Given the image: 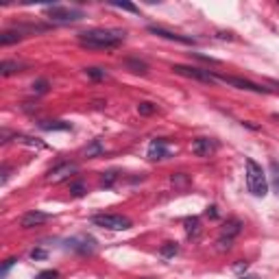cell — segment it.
I'll return each mask as SVG.
<instances>
[{"label":"cell","instance_id":"6da1fadb","mask_svg":"<svg viewBox=\"0 0 279 279\" xmlns=\"http://www.w3.org/2000/svg\"><path fill=\"white\" fill-rule=\"evenodd\" d=\"M124 35L127 33L118 28H90L79 33V44L92 50H114L124 42Z\"/></svg>","mask_w":279,"mask_h":279},{"label":"cell","instance_id":"7a4b0ae2","mask_svg":"<svg viewBox=\"0 0 279 279\" xmlns=\"http://www.w3.org/2000/svg\"><path fill=\"white\" fill-rule=\"evenodd\" d=\"M247 188H249V192H251L253 196H262V199L268 192L266 175H264L262 166L255 159H251V157L247 159Z\"/></svg>","mask_w":279,"mask_h":279},{"label":"cell","instance_id":"3957f363","mask_svg":"<svg viewBox=\"0 0 279 279\" xmlns=\"http://www.w3.org/2000/svg\"><path fill=\"white\" fill-rule=\"evenodd\" d=\"M46 16L57 22V24H68V22H79L85 18V13L81 9H75V7H63V5H53L46 7Z\"/></svg>","mask_w":279,"mask_h":279},{"label":"cell","instance_id":"277c9868","mask_svg":"<svg viewBox=\"0 0 279 279\" xmlns=\"http://www.w3.org/2000/svg\"><path fill=\"white\" fill-rule=\"evenodd\" d=\"M92 223L102 229H112V231H124L131 227V218L122 214H94Z\"/></svg>","mask_w":279,"mask_h":279},{"label":"cell","instance_id":"5b68a950","mask_svg":"<svg viewBox=\"0 0 279 279\" xmlns=\"http://www.w3.org/2000/svg\"><path fill=\"white\" fill-rule=\"evenodd\" d=\"M216 81L220 83H227L231 87H238V90H247V92H255V94H270L273 90L270 87H264V85H258L253 81H247V79H240V77H229V75H216Z\"/></svg>","mask_w":279,"mask_h":279},{"label":"cell","instance_id":"8992f818","mask_svg":"<svg viewBox=\"0 0 279 279\" xmlns=\"http://www.w3.org/2000/svg\"><path fill=\"white\" fill-rule=\"evenodd\" d=\"M172 70L181 77H188V79H194V81H203V83H214L216 75H212L210 70H203V68H194V65H181V63H175Z\"/></svg>","mask_w":279,"mask_h":279},{"label":"cell","instance_id":"52a82bcc","mask_svg":"<svg viewBox=\"0 0 279 279\" xmlns=\"http://www.w3.org/2000/svg\"><path fill=\"white\" fill-rule=\"evenodd\" d=\"M240 231H242V220H238V218L227 220L223 225V231H220V238H218L220 249H231V240L236 238Z\"/></svg>","mask_w":279,"mask_h":279},{"label":"cell","instance_id":"ba28073f","mask_svg":"<svg viewBox=\"0 0 279 279\" xmlns=\"http://www.w3.org/2000/svg\"><path fill=\"white\" fill-rule=\"evenodd\" d=\"M79 170V166L75 161H63V164H57L55 168H50L48 175H46V181L48 183H59L63 179H68L70 175H75Z\"/></svg>","mask_w":279,"mask_h":279},{"label":"cell","instance_id":"9c48e42d","mask_svg":"<svg viewBox=\"0 0 279 279\" xmlns=\"http://www.w3.org/2000/svg\"><path fill=\"white\" fill-rule=\"evenodd\" d=\"M48 220H50V214L35 210V212H28V214H24L20 218V227L22 229H33V227H40L44 223H48Z\"/></svg>","mask_w":279,"mask_h":279},{"label":"cell","instance_id":"30bf717a","mask_svg":"<svg viewBox=\"0 0 279 279\" xmlns=\"http://www.w3.org/2000/svg\"><path fill=\"white\" fill-rule=\"evenodd\" d=\"M216 151V142L210 137H196L192 142V153L196 157H210Z\"/></svg>","mask_w":279,"mask_h":279},{"label":"cell","instance_id":"8fae6325","mask_svg":"<svg viewBox=\"0 0 279 279\" xmlns=\"http://www.w3.org/2000/svg\"><path fill=\"white\" fill-rule=\"evenodd\" d=\"M149 33L157 35V38H164V40H170V42H179V44H194L192 38L181 35V33H172V31H168V28H164V26H149Z\"/></svg>","mask_w":279,"mask_h":279},{"label":"cell","instance_id":"7c38bea8","mask_svg":"<svg viewBox=\"0 0 279 279\" xmlns=\"http://www.w3.org/2000/svg\"><path fill=\"white\" fill-rule=\"evenodd\" d=\"M170 157V149H168V142L166 140H153L151 146H149V159H166Z\"/></svg>","mask_w":279,"mask_h":279},{"label":"cell","instance_id":"4fadbf2b","mask_svg":"<svg viewBox=\"0 0 279 279\" xmlns=\"http://www.w3.org/2000/svg\"><path fill=\"white\" fill-rule=\"evenodd\" d=\"M122 65L129 72H133V75H142V77L149 75V63L140 59V57H127V59H122Z\"/></svg>","mask_w":279,"mask_h":279},{"label":"cell","instance_id":"5bb4252c","mask_svg":"<svg viewBox=\"0 0 279 279\" xmlns=\"http://www.w3.org/2000/svg\"><path fill=\"white\" fill-rule=\"evenodd\" d=\"M70 249H75L77 253H92L94 251V240L92 238H81V240H70L68 242Z\"/></svg>","mask_w":279,"mask_h":279},{"label":"cell","instance_id":"9a60e30c","mask_svg":"<svg viewBox=\"0 0 279 279\" xmlns=\"http://www.w3.org/2000/svg\"><path fill=\"white\" fill-rule=\"evenodd\" d=\"M26 65L20 63V61H3L0 63V75L3 77H11V75H18V72H22Z\"/></svg>","mask_w":279,"mask_h":279},{"label":"cell","instance_id":"2e32d148","mask_svg":"<svg viewBox=\"0 0 279 279\" xmlns=\"http://www.w3.org/2000/svg\"><path fill=\"white\" fill-rule=\"evenodd\" d=\"M40 127L44 131H68L70 124L68 122H61V120H42Z\"/></svg>","mask_w":279,"mask_h":279},{"label":"cell","instance_id":"e0dca14e","mask_svg":"<svg viewBox=\"0 0 279 279\" xmlns=\"http://www.w3.org/2000/svg\"><path fill=\"white\" fill-rule=\"evenodd\" d=\"M270 168V183H273V190H275V194L279 196V161H270L268 164Z\"/></svg>","mask_w":279,"mask_h":279},{"label":"cell","instance_id":"ac0fdd59","mask_svg":"<svg viewBox=\"0 0 279 279\" xmlns=\"http://www.w3.org/2000/svg\"><path fill=\"white\" fill-rule=\"evenodd\" d=\"M186 231L190 238H196L199 236V218L192 216V218H186Z\"/></svg>","mask_w":279,"mask_h":279},{"label":"cell","instance_id":"d6986e66","mask_svg":"<svg viewBox=\"0 0 279 279\" xmlns=\"http://www.w3.org/2000/svg\"><path fill=\"white\" fill-rule=\"evenodd\" d=\"M159 253H161V258H172V255H177L179 253L177 242H166V245L159 249Z\"/></svg>","mask_w":279,"mask_h":279},{"label":"cell","instance_id":"ffe728a7","mask_svg":"<svg viewBox=\"0 0 279 279\" xmlns=\"http://www.w3.org/2000/svg\"><path fill=\"white\" fill-rule=\"evenodd\" d=\"M137 112H140V116H153L157 112V105H153V102H149V100H142L137 105Z\"/></svg>","mask_w":279,"mask_h":279},{"label":"cell","instance_id":"44dd1931","mask_svg":"<svg viewBox=\"0 0 279 279\" xmlns=\"http://www.w3.org/2000/svg\"><path fill=\"white\" fill-rule=\"evenodd\" d=\"M102 151H105V149H102L100 140H94V142H92V144L85 149V157H96V155H100Z\"/></svg>","mask_w":279,"mask_h":279},{"label":"cell","instance_id":"7402d4cb","mask_svg":"<svg viewBox=\"0 0 279 279\" xmlns=\"http://www.w3.org/2000/svg\"><path fill=\"white\" fill-rule=\"evenodd\" d=\"M85 75L90 77L92 81H105L107 79V72L102 68H85Z\"/></svg>","mask_w":279,"mask_h":279},{"label":"cell","instance_id":"603a6c76","mask_svg":"<svg viewBox=\"0 0 279 279\" xmlns=\"http://www.w3.org/2000/svg\"><path fill=\"white\" fill-rule=\"evenodd\" d=\"M116 179H118V172H116V170H107L105 175H102V179H100V186L102 188H112L114 183H116Z\"/></svg>","mask_w":279,"mask_h":279},{"label":"cell","instance_id":"cb8c5ba5","mask_svg":"<svg viewBox=\"0 0 279 279\" xmlns=\"http://www.w3.org/2000/svg\"><path fill=\"white\" fill-rule=\"evenodd\" d=\"M70 192L75 194V196H85L87 188H85L83 181H72V183H70Z\"/></svg>","mask_w":279,"mask_h":279},{"label":"cell","instance_id":"d4e9b609","mask_svg":"<svg viewBox=\"0 0 279 279\" xmlns=\"http://www.w3.org/2000/svg\"><path fill=\"white\" fill-rule=\"evenodd\" d=\"M44 92H48V81L46 79L35 81V83H33V94H44Z\"/></svg>","mask_w":279,"mask_h":279},{"label":"cell","instance_id":"484cf974","mask_svg":"<svg viewBox=\"0 0 279 279\" xmlns=\"http://www.w3.org/2000/svg\"><path fill=\"white\" fill-rule=\"evenodd\" d=\"M112 7H116V9H122V11H131V13H137L140 9L135 5H131V3H114Z\"/></svg>","mask_w":279,"mask_h":279},{"label":"cell","instance_id":"4316f807","mask_svg":"<svg viewBox=\"0 0 279 279\" xmlns=\"http://www.w3.org/2000/svg\"><path fill=\"white\" fill-rule=\"evenodd\" d=\"M35 279H59V270H42Z\"/></svg>","mask_w":279,"mask_h":279},{"label":"cell","instance_id":"83f0119b","mask_svg":"<svg viewBox=\"0 0 279 279\" xmlns=\"http://www.w3.org/2000/svg\"><path fill=\"white\" fill-rule=\"evenodd\" d=\"M31 258H33V260H46V258H48V251H46V249H33V251H31Z\"/></svg>","mask_w":279,"mask_h":279},{"label":"cell","instance_id":"f1b7e54d","mask_svg":"<svg viewBox=\"0 0 279 279\" xmlns=\"http://www.w3.org/2000/svg\"><path fill=\"white\" fill-rule=\"evenodd\" d=\"M16 262H18V258H9V260H7V262L3 264V268H0V275L5 277L7 273H9V268H11V266H13V264H16Z\"/></svg>","mask_w":279,"mask_h":279},{"label":"cell","instance_id":"f546056e","mask_svg":"<svg viewBox=\"0 0 279 279\" xmlns=\"http://www.w3.org/2000/svg\"><path fill=\"white\" fill-rule=\"evenodd\" d=\"M207 216H212V218H218V210H216V205H212V207H207Z\"/></svg>","mask_w":279,"mask_h":279},{"label":"cell","instance_id":"4dcf8cb0","mask_svg":"<svg viewBox=\"0 0 279 279\" xmlns=\"http://www.w3.org/2000/svg\"><path fill=\"white\" fill-rule=\"evenodd\" d=\"M9 179V166H3V183Z\"/></svg>","mask_w":279,"mask_h":279},{"label":"cell","instance_id":"1f68e13d","mask_svg":"<svg viewBox=\"0 0 279 279\" xmlns=\"http://www.w3.org/2000/svg\"><path fill=\"white\" fill-rule=\"evenodd\" d=\"M240 279H260V277H255V275H245V277H240Z\"/></svg>","mask_w":279,"mask_h":279},{"label":"cell","instance_id":"d6a6232c","mask_svg":"<svg viewBox=\"0 0 279 279\" xmlns=\"http://www.w3.org/2000/svg\"><path fill=\"white\" fill-rule=\"evenodd\" d=\"M273 118H275V120H279V114H275V116H273Z\"/></svg>","mask_w":279,"mask_h":279}]
</instances>
